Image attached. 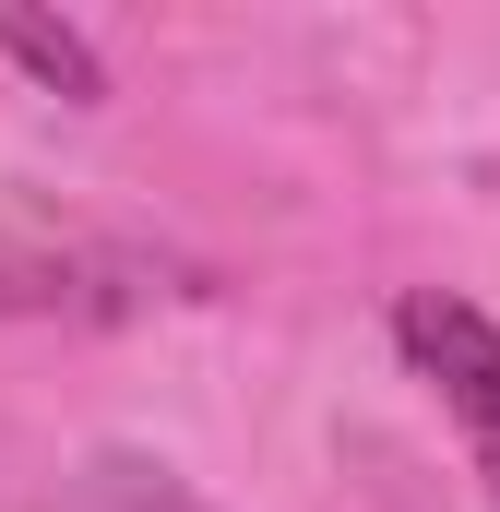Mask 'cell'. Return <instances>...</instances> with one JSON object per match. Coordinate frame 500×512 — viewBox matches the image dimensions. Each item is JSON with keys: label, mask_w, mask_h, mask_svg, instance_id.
I'll use <instances>...</instances> for the list:
<instances>
[{"label": "cell", "mask_w": 500, "mask_h": 512, "mask_svg": "<svg viewBox=\"0 0 500 512\" xmlns=\"http://www.w3.org/2000/svg\"><path fill=\"white\" fill-rule=\"evenodd\" d=\"M393 346L417 358V382L441 393V417L465 429V453H477V477L500 501V322L477 298H453V286H405L393 298Z\"/></svg>", "instance_id": "cell-1"}, {"label": "cell", "mask_w": 500, "mask_h": 512, "mask_svg": "<svg viewBox=\"0 0 500 512\" xmlns=\"http://www.w3.org/2000/svg\"><path fill=\"white\" fill-rule=\"evenodd\" d=\"M0 60H24L48 96H108V72H96V48L72 36V24H48V12H12L0 0Z\"/></svg>", "instance_id": "cell-2"}]
</instances>
